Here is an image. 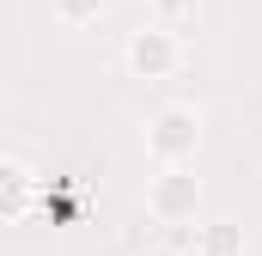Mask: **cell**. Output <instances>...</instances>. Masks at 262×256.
<instances>
[{
  "label": "cell",
  "mask_w": 262,
  "mask_h": 256,
  "mask_svg": "<svg viewBox=\"0 0 262 256\" xmlns=\"http://www.w3.org/2000/svg\"><path fill=\"white\" fill-rule=\"evenodd\" d=\"M31 195H37V177H31L18 159H0V226H6V220H25Z\"/></svg>",
  "instance_id": "4"
},
{
  "label": "cell",
  "mask_w": 262,
  "mask_h": 256,
  "mask_svg": "<svg viewBox=\"0 0 262 256\" xmlns=\"http://www.w3.org/2000/svg\"><path fill=\"white\" fill-rule=\"evenodd\" d=\"M195 256H244V226H232V220H220V226H201Z\"/></svg>",
  "instance_id": "5"
},
{
  "label": "cell",
  "mask_w": 262,
  "mask_h": 256,
  "mask_svg": "<svg viewBox=\"0 0 262 256\" xmlns=\"http://www.w3.org/2000/svg\"><path fill=\"white\" fill-rule=\"evenodd\" d=\"M140 256H177V250H165V244H152V250H140Z\"/></svg>",
  "instance_id": "8"
},
{
  "label": "cell",
  "mask_w": 262,
  "mask_h": 256,
  "mask_svg": "<svg viewBox=\"0 0 262 256\" xmlns=\"http://www.w3.org/2000/svg\"><path fill=\"white\" fill-rule=\"evenodd\" d=\"M195 207H201V177L189 165H159V177L146 183V214L159 226H183L195 220Z\"/></svg>",
  "instance_id": "3"
},
{
  "label": "cell",
  "mask_w": 262,
  "mask_h": 256,
  "mask_svg": "<svg viewBox=\"0 0 262 256\" xmlns=\"http://www.w3.org/2000/svg\"><path fill=\"white\" fill-rule=\"evenodd\" d=\"M146 153H152V165H189L201 153L195 104H165V110H152V122H146Z\"/></svg>",
  "instance_id": "1"
},
{
  "label": "cell",
  "mask_w": 262,
  "mask_h": 256,
  "mask_svg": "<svg viewBox=\"0 0 262 256\" xmlns=\"http://www.w3.org/2000/svg\"><path fill=\"white\" fill-rule=\"evenodd\" d=\"M195 6H201V0H146V18H152V25H171V31H177L183 18H195Z\"/></svg>",
  "instance_id": "7"
},
{
  "label": "cell",
  "mask_w": 262,
  "mask_h": 256,
  "mask_svg": "<svg viewBox=\"0 0 262 256\" xmlns=\"http://www.w3.org/2000/svg\"><path fill=\"white\" fill-rule=\"evenodd\" d=\"M122 67H128L134 79H171V73L183 67V43H177V31H171V25H140V31H128V43H122Z\"/></svg>",
  "instance_id": "2"
},
{
  "label": "cell",
  "mask_w": 262,
  "mask_h": 256,
  "mask_svg": "<svg viewBox=\"0 0 262 256\" xmlns=\"http://www.w3.org/2000/svg\"><path fill=\"white\" fill-rule=\"evenodd\" d=\"M49 12H55V25L79 31V25H98L104 18V0H49Z\"/></svg>",
  "instance_id": "6"
}]
</instances>
